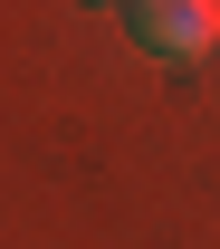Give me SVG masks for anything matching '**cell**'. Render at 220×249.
Segmentation results:
<instances>
[{
  "mask_svg": "<svg viewBox=\"0 0 220 249\" xmlns=\"http://www.w3.org/2000/svg\"><path fill=\"white\" fill-rule=\"evenodd\" d=\"M125 29H134V48H144V58L191 67V58L220 38V0H125Z\"/></svg>",
  "mask_w": 220,
  "mask_h": 249,
  "instance_id": "obj_1",
  "label": "cell"
},
{
  "mask_svg": "<svg viewBox=\"0 0 220 249\" xmlns=\"http://www.w3.org/2000/svg\"><path fill=\"white\" fill-rule=\"evenodd\" d=\"M86 10H125V0H86Z\"/></svg>",
  "mask_w": 220,
  "mask_h": 249,
  "instance_id": "obj_2",
  "label": "cell"
}]
</instances>
